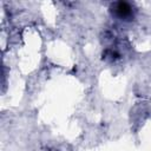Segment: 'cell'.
I'll list each match as a JSON object with an SVG mask.
<instances>
[{
    "label": "cell",
    "instance_id": "6da1fadb",
    "mask_svg": "<svg viewBox=\"0 0 151 151\" xmlns=\"http://www.w3.org/2000/svg\"><path fill=\"white\" fill-rule=\"evenodd\" d=\"M110 12L112 17L122 20V21H130L134 17V7L132 4L126 1H118L113 2L110 7Z\"/></svg>",
    "mask_w": 151,
    "mask_h": 151
}]
</instances>
